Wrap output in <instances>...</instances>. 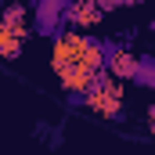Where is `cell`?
I'll return each instance as SVG.
<instances>
[{"label":"cell","instance_id":"cell-1","mask_svg":"<svg viewBox=\"0 0 155 155\" xmlns=\"http://www.w3.org/2000/svg\"><path fill=\"white\" fill-rule=\"evenodd\" d=\"M105 47L97 40L83 36V33H61L54 36V51H51V69L61 83L65 94H87L94 76L101 69H108L105 61Z\"/></svg>","mask_w":155,"mask_h":155},{"label":"cell","instance_id":"cell-2","mask_svg":"<svg viewBox=\"0 0 155 155\" xmlns=\"http://www.w3.org/2000/svg\"><path fill=\"white\" fill-rule=\"evenodd\" d=\"M87 108L94 116H101V119H116L123 112V87L116 83V76L108 69H101L94 76L90 90H87Z\"/></svg>","mask_w":155,"mask_h":155},{"label":"cell","instance_id":"cell-3","mask_svg":"<svg viewBox=\"0 0 155 155\" xmlns=\"http://www.w3.org/2000/svg\"><path fill=\"white\" fill-rule=\"evenodd\" d=\"M108 54V72L116 79H137V69H141V58L126 47H105Z\"/></svg>","mask_w":155,"mask_h":155},{"label":"cell","instance_id":"cell-4","mask_svg":"<svg viewBox=\"0 0 155 155\" xmlns=\"http://www.w3.org/2000/svg\"><path fill=\"white\" fill-rule=\"evenodd\" d=\"M108 11L97 4V0H72L69 4V11H65V22H72V25H97L101 18H105Z\"/></svg>","mask_w":155,"mask_h":155},{"label":"cell","instance_id":"cell-5","mask_svg":"<svg viewBox=\"0 0 155 155\" xmlns=\"http://www.w3.org/2000/svg\"><path fill=\"white\" fill-rule=\"evenodd\" d=\"M29 33H15V29H0V58L4 61H18L22 47H25Z\"/></svg>","mask_w":155,"mask_h":155},{"label":"cell","instance_id":"cell-6","mask_svg":"<svg viewBox=\"0 0 155 155\" xmlns=\"http://www.w3.org/2000/svg\"><path fill=\"white\" fill-rule=\"evenodd\" d=\"M0 29L29 33V11H25V4H7L4 7V18H0Z\"/></svg>","mask_w":155,"mask_h":155},{"label":"cell","instance_id":"cell-7","mask_svg":"<svg viewBox=\"0 0 155 155\" xmlns=\"http://www.w3.org/2000/svg\"><path fill=\"white\" fill-rule=\"evenodd\" d=\"M137 83L155 87V58H141V69H137Z\"/></svg>","mask_w":155,"mask_h":155},{"label":"cell","instance_id":"cell-8","mask_svg":"<svg viewBox=\"0 0 155 155\" xmlns=\"http://www.w3.org/2000/svg\"><path fill=\"white\" fill-rule=\"evenodd\" d=\"M148 130H152V134H155V105H152V108H148Z\"/></svg>","mask_w":155,"mask_h":155},{"label":"cell","instance_id":"cell-9","mask_svg":"<svg viewBox=\"0 0 155 155\" xmlns=\"http://www.w3.org/2000/svg\"><path fill=\"white\" fill-rule=\"evenodd\" d=\"M33 4H40V0H33Z\"/></svg>","mask_w":155,"mask_h":155}]
</instances>
